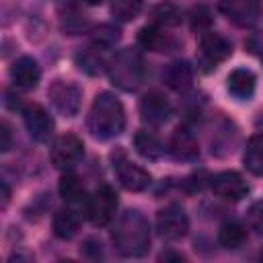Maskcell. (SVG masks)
<instances>
[{"label":"cell","instance_id":"obj_13","mask_svg":"<svg viewBox=\"0 0 263 263\" xmlns=\"http://www.w3.org/2000/svg\"><path fill=\"white\" fill-rule=\"evenodd\" d=\"M140 117L150 125H162L171 117V103L160 90H148L140 99Z\"/></svg>","mask_w":263,"mask_h":263},{"label":"cell","instance_id":"obj_1","mask_svg":"<svg viewBox=\"0 0 263 263\" xmlns=\"http://www.w3.org/2000/svg\"><path fill=\"white\" fill-rule=\"evenodd\" d=\"M113 245L123 257H144L150 249V224L140 210H125L111 232Z\"/></svg>","mask_w":263,"mask_h":263},{"label":"cell","instance_id":"obj_34","mask_svg":"<svg viewBox=\"0 0 263 263\" xmlns=\"http://www.w3.org/2000/svg\"><path fill=\"white\" fill-rule=\"evenodd\" d=\"M8 195H10V191H8L6 183H2V208H6V203H8Z\"/></svg>","mask_w":263,"mask_h":263},{"label":"cell","instance_id":"obj_4","mask_svg":"<svg viewBox=\"0 0 263 263\" xmlns=\"http://www.w3.org/2000/svg\"><path fill=\"white\" fill-rule=\"evenodd\" d=\"M111 158H113L115 177H117V181H119V185H121L123 189L138 193V191H144V189L150 185V179H152L150 173H148L146 168H142L140 164L132 162V160L125 156V152L117 150V152H113Z\"/></svg>","mask_w":263,"mask_h":263},{"label":"cell","instance_id":"obj_31","mask_svg":"<svg viewBox=\"0 0 263 263\" xmlns=\"http://www.w3.org/2000/svg\"><path fill=\"white\" fill-rule=\"evenodd\" d=\"M247 222L251 226V230H255L257 234L263 236V201H257L249 208L247 212Z\"/></svg>","mask_w":263,"mask_h":263},{"label":"cell","instance_id":"obj_30","mask_svg":"<svg viewBox=\"0 0 263 263\" xmlns=\"http://www.w3.org/2000/svg\"><path fill=\"white\" fill-rule=\"evenodd\" d=\"M80 253H82L84 259L99 261V259H103V242H101L99 238H95V236H88V238L82 242Z\"/></svg>","mask_w":263,"mask_h":263},{"label":"cell","instance_id":"obj_7","mask_svg":"<svg viewBox=\"0 0 263 263\" xmlns=\"http://www.w3.org/2000/svg\"><path fill=\"white\" fill-rule=\"evenodd\" d=\"M47 97L53 105V109L64 115V117H74L80 111V103H82V90L70 82V80H55L49 90Z\"/></svg>","mask_w":263,"mask_h":263},{"label":"cell","instance_id":"obj_21","mask_svg":"<svg viewBox=\"0 0 263 263\" xmlns=\"http://www.w3.org/2000/svg\"><path fill=\"white\" fill-rule=\"evenodd\" d=\"M242 164L249 173L263 177V136L257 134L247 142L245 154H242Z\"/></svg>","mask_w":263,"mask_h":263},{"label":"cell","instance_id":"obj_27","mask_svg":"<svg viewBox=\"0 0 263 263\" xmlns=\"http://www.w3.org/2000/svg\"><path fill=\"white\" fill-rule=\"evenodd\" d=\"M119 39H121V31L115 25H109V23L95 27L92 33H90L92 47H97V49H111L119 43Z\"/></svg>","mask_w":263,"mask_h":263},{"label":"cell","instance_id":"obj_23","mask_svg":"<svg viewBox=\"0 0 263 263\" xmlns=\"http://www.w3.org/2000/svg\"><path fill=\"white\" fill-rule=\"evenodd\" d=\"M245 240H247V228H245L240 222H234V220L224 222V224L220 226V230H218V242H220L224 249L234 251V249L242 247Z\"/></svg>","mask_w":263,"mask_h":263},{"label":"cell","instance_id":"obj_33","mask_svg":"<svg viewBox=\"0 0 263 263\" xmlns=\"http://www.w3.org/2000/svg\"><path fill=\"white\" fill-rule=\"evenodd\" d=\"M185 257L181 253H173V251H166L160 255V261H183Z\"/></svg>","mask_w":263,"mask_h":263},{"label":"cell","instance_id":"obj_26","mask_svg":"<svg viewBox=\"0 0 263 263\" xmlns=\"http://www.w3.org/2000/svg\"><path fill=\"white\" fill-rule=\"evenodd\" d=\"M152 23L158 27H175L181 23V10L175 2H160L150 10Z\"/></svg>","mask_w":263,"mask_h":263},{"label":"cell","instance_id":"obj_14","mask_svg":"<svg viewBox=\"0 0 263 263\" xmlns=\"http://www.w3.org/2000/svg\"><path fill=\"white\" fill-rule=\"evenodd\" d=\"M10 78L18 88L33 90L41 80V68L33 58L23 55V58L14 60V64L10 66Z\"/></svg>","mask_w":263,"mask_h":263},{"label":"cell","instance_id":"obj_8","mask_svg":"<svg viewBox=\"0 0 263 263\" xmlns=\"http://www.w3.org/2000/svg\"><path fill=\"white\" fill-rule=\"evenodd\" d=\"M156 230L166 240H179L189 232V218L177 203H168L156 214Z\"/></svg>","mask_w":263,"mask_h":263},{"label":"cell","instance_id":"obj_2","mask_svg":"<svg viewBox=\"0 0 263 263\" xmlns=\"http://www.w3.org/2000/svg\"><path fill=\"white\" fill-rule=\"evenodd\" d=\"M86 125L88 132L99 140L117 138L125 127V111L121 101L113 92H99L90 105Z\"/></svg>","mask_w":263,"mask_h":263},{"label":"cell","instance_id":"obj_35","mask_svg":"<svg viewBox=\"0 0 263 263\" xmlns=\"http://www.w3.org/2000/svg\"><path fill=\"white\" fill-rule=\"evenodd\" d=\"M84 4H88V6H99V4H103L105 0H82Z\"/></svg>","mask_w":263,"mask_h":263},{"label":"cell","instance_id":"obj_32","mask_svg":"<svg viewBox=\"0 0 263 263\" xmlns=\"http://www.w3.org/2000/svg\"><path fill=\"white\" fill-rule=\"evenodd\" d=\"M12 146V132H10V125L6 121L0 123V150L2 152H8Z\"/></svg>","mask_w":263,"mask_h":263},{"label":"cell","instance_id":"obj_3","mask_svg":"<svg viewBox=\"0 0 263 263\" xmlns=\"http://www.w3.org/2000/svg\"><path fill=\"white\" fill-rule=\"evenodd\" d=\"M107 72H109L111 82L117 88L132 92L142 86V82L146 78V64H144V58L140 51L125 47L115 53V58L107 66Z\"/></svg>","mask_w":263,"mask_h":263},{"label":"cell","instance_id":"obj_20","mask_svg":"<svg viewBox=\"0 0 263 263\" xmlns=\"http://www.w3.org/2000/svg\"><path fill=\"white\" fill-rule=\"evenodd\" d=\"M51 226H53V234H55L58 238L68 240V238H72V236L78 232V228H80V214H78L74 208H62V210L55 212Z\"/></svg>","mask_w":263,"mask_h":263},{"label":"cell","instance_id":"obj_10","mask_svg":"<svg viewBox=\"0 0 263 263\" xmlns=\"http://www.w3.org/2000/svg\"><path fill=\"white\" fill-rule=\"evenodd\" d=\"M199 62L203 64V66H208V68H216L220 62H224L226 58H230V53H232V43L224 37V35H220V33H216V31H205V33H201L199 35Z\"/></svg>","mask_w":263,"mask_h":263},{"label":"cell","instance_id":"obj_19","mask_svg":"<svg viewBox=\"0 0 263 263\" xmlns=\"http://www.w3.org/2000/svg\"><path fill=\"white\" fill-rule=\"evenodd\" d=\"M134 148L140 156L148 158V160H156L164 154V144L160 142V138L148 129H138L134 134Z\"/></svg>","mask_w":263,"mask_h":263},{"label":"cell","instance_id":"obj_16","mask_svg":"<svg viewBox=\"0 0 263 263\" xmlns=\"http://www.w3.org/2000/svg\"><path fill=\"white\" fill-rule=\"evenodd\" d=\"M226 86H228V92L238 99V101H249L255 92V86H257V78L255 74L249 70V68H236L228 74V80H226Z\"/></svg>","mask_w":263,"mask_h":263},{"label":"cell","instance_id":"obj_24","mask_svg":"<svg viewBox=\"0 0 263 263\" xmlns=\"http://www.w3.org/2000/svg\"><path fill=\"white\" fill-rule=\"evenodd\" d=\"M60 29L68 35H78L88 29V18L76 6H68L60 12Z\"/></svg>","mask_w":263,"mask_h":263},{"label":"cell","instance_id":"obj_11","mask_svg":"<svg viewBox=\"0 0 263 263\" xmlns=\"http://www.w3.org/2000/svg\"><path fill=\"white\" fill-rule=\"evenodd\" d=\"M210 189L222 197V199H230V201H238L242 197H247L249 193V185L247 181L236 173V171H222L216 173L210 179Z\"/></svg>","mask_w":263,"mask_h":263},{"label":"cell","instance_id":"obj_17","mask_svg":"<svg viewBox=\"0 0 263 263\" xmlns=\"http://www.w3.org/2000/svg\"><path fill=\"white\" fill-rule=\"evenodd\" d=\"M138 45L148 51H168L175 45V41L162 31V27L152 23L138 31Z\"/></svg>","mask_w":263,"mask_h":263},{"label":"cell","instance_id":"obj_22","mask_svg":"<svg viewBox=\"0 0 263 263\" xmlns=\"http://www.w3.org/2000/svg\"><path fill=\"white\" fill-rule=\"evenodd\" d=\"M58 191H60V197L70 203V205H76V203H82L86 193H84V185L82 181L74 175V173H66L62 175L60 179V185H58Z\"/></svg>","mask_w":263,"mask_h":263},{"label":"cell","instance_id":"obj_6","mask_svg":"<svg viewBox=\"0 0 263 263\" xmlns=\"http://www.w3.org/2000/svg\"><path fill=\"white\" fill-rule=\"evenodd\" d=\"M220 12L234 25L242 29H251L261 21V0H220Z\"/></svg>","mask_w":263,"mask_h":263},{"label":"cell","instance_id":"obj_5","mask_svg":"<svg viewBox=\"0 0 263 263\" xmlns=\"http://www.w3.org/2000/svg\"><path fill=\"white\" fill-rule=\"evenodd\" d=\"M117 212V193L111 185H101L86 199V216L95 226H107Z\"/></svg>","mask_w":263,"mask_h":263},{"label":"cell","instance_id":"obj_12","mask_svg":"<svg viewBox=\"0 0 263 263\" xmlns=\"http://www.w3.org/2000/svg\"><path fill=\"white\" fill-rule=\"evenodd\" d=\"M23 121H25V127L29 132V136L35 140V142H47L53 134V119L51 115L37 103L33 105H27L23 109Z\"/></svg>","mask_w":263,"mask_h":263},{"label":"cell","instance_id":"obj_9","mask_svg":"<svg viewBox=\"0 0 263 263\" xmlns=\"http://www.w3.org/2000/svg\"><path fill=\"white\" fill-rule=\"evenodd\" d=\"M84 154V144L76 134H64L60 138H55V142L49 148V158L53 162L55 168H70L74 166Z\"/></svg>","mask_w":263,"mask_h":263},{"label":"cell","instance_id":"obj_15","mask_svg":"<svg viewBox=\"0 0 263 263\" xmlns=\"http://www.w3.org/2000/svg\"><path fill=\"white\" fill-rule=\"evenodd\" d=\"M168 152H171L177 160H187V162H191V160H195V158L199 156V146H197L195 136H193L189 129L179 127V129L173 134L171 142H168Z\"/></svg>","mask_w":263,"mask_h":263},{"label":"cell","instance_id":"obj_28","mask_svg":"<svg viewBox=\"0 0 263 263\" xmlns=\"http://www.w3.org/2000/svg\"><path fill=\"white\" fill-rule=\"evenodd\" d=\"M144 2L142 0H111V14L117 21L129 23L142 12Z\"/></svg>","mask_w":263,"mask_h":263},{"label":"cell","instance_id":"obj_29","mask_svg":"<svg viewBox=\"0 0 263 263\" xmlns=\"http://www.w3.org/2000/svg\"><path fill=\"white\" fill-rule=\"evenodd\" d=\"M212 23H214V18H212V10L208 6L199 4V6H193L191 8V12H189V25H191V29L195 33L201 35V33L210 31L212 29Z\"/></svg>","mask_w":263,"mask_h":263},{"label":"cell","instance_id":"obj_25","mask_svg":"<svg viewBox=\"0 0 263 263\" xmlns=\"http://www.w3.org/2000/svg\"><path fill=\"white\" fill-rule=\"evenodd\" d=\"M99 51H101V49L92 47V49H84V51L76 53V66H78L82 72H86L88 76H99V74H103L109 64L101 58Z\"/></svg>","mask_w":263,"mask_h":263},{"label":"cell","instance_id":"obj_18","mask_svg":"<svg viewBox=\"0 0 263 263\" xmlns=\"http://www.w3.org/2000/svg\"><path fill=\"white\" fill-rule=\"evenodd\" d=\"M162 80L173 90H187L191 86V82H193V70H191V66L187 62L177 60V62H171L162 70Z\"/></svg>","mask_w":263,"mask_h":263}]
</instances>
